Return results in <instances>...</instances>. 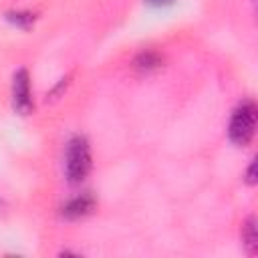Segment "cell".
I'll use <instances>...</instances> for the list:
<instances>
[{"mask_svg":"<svg viewBox=\"0 0 258 258\" xmlns=\"http://www.w3.org/2000/svg\"><path fill=\"white\" fill-rule=\"evenodd\" d=\"M64 171L69 181L73 183L83 181L91 171V151H89V143L83 137H75L69 141L64 153Z\"/></svg>","mask_w":258,"mask_h":258,"instance_id":"obj_1","label":"cell"},{"mask_svg":"<svg viewBox=\"0 0 258 258\" xmlns=\"http://www.w3.org/2000/svg\"><path fill=\"white\" fill-rule=\"evenodd\" d=\"M256 129V105L252 101H244L232 115L228 135L236 145H246Z\"/></svg>","mask_w":258,"mask_h":258,"instance_id":"obj_2","label":"cell"},{"mask_svg":"<svg viewBox=\"0 0 258 258\" xmlns=\"http://www.w3.org/2000/svg\"><path fill=\"white\" fill-rule=\"evenodd\" d=\"M12 101H14V109L20 111L22 115L30 113V109H32L30 81H28V73L24 69H20L12 79Z\"/></svg>","mask_w":258,"mask_h":258,"instance_id":"obj_3","label":"cell"},{"mask_svg":"<svg viewBox=\"0 0 258 258\" xmlns=\"http://www.w3.org/2000/svg\"><path fill=\"white\" fill-rule=\"evenodd\" d=\"M93 206H95V202H93L91 196H87V194L85 196H77L71 202H67V206L62 208V214L67 218H81V216H87L93 210Z\"/></svg>","mask_w":258,"mask_h":258,"instance_id":"obj_4","label":"cell"},{"mask_svg":"<svg viewBox=\"0 0 258 258\" xmlns=\"http://www.w3.org/2000/svg\"><path fill=\"white\" fill-rule=\"evenodd\" d=\"M242 240H244V246L250 252H256V248H258V234H256V220L254 218H250L242 226Z\"/></svg>","mask_w":258,"mask_h":258,"instance_id":"obj_5","label":"cell"},{"mask_svg":"<svg viewBox=\"0 0 258 258\" xmlns=\"http://www.w3.org/2000/svg\"><path fill=\"white\" fill-rule=\"evenodd\" d=\"M161 64V60H159V56L155 54V52H143L137 60H135V67L139 69V71H151V69H157Z\"/></svg>","mask_w":258,"mask_h":258,"instance_id":"obj_6","label":"cell"},{"mask_svg":"<svg viewBox=\"0 0 258 258\" xmlns=\"http://www.w3.org/2000/svg\"><path fill=\"white\" fill-rule=\"evenodd\" d=\"M254 167H256V165L252 163L250 169H248V183H254V181H256V177H254Z\"/></svg>","mask_w":258,"mask_h":258,"instance_id":"obj_7","label":"cell"},{"mask_svg":"<svg viewBox=\"0 0 258 258\" xmlns=\"http://www.w3.org/2000/svg\"><path fill=\"white\" fill-rule=\"evenodd\" d=\"M149 4H157V6H161V4H169V2H173V0H147Z\"/></svg>","mask_w":258,"mask_h":258,"instance_id":"obj_8","label":"cell"}]
</instances>
